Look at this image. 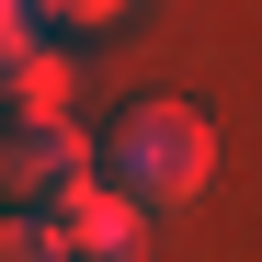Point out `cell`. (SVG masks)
Returning a JSON list of instances; mask_svg holds the SVG:
<instances>
[{
  "mask_svg": "<svg viewBox=\"0 0 262 262\" xmlns=\"http://www.w3.org/2000/svg\"><path fill=\"white\" fill-rule=\"evenodd\" d=\"M103 183H125L148 216H183V205H205V183H216V137H205V114L194 103H125L114 114V137H103Z\"/></svg>",
  "mask_w": 262,
  "mask_h": 262,
  "instance_id": "cell-1",
  "label": "cell"
},
{
  "mask_svg": "<svg viewBox=\"0 0 262 262\" xmlns=\"http://www.w3.org/2000/svg\"><path fill=\"white\" fill-rule=\"evenodd\" d=\"M92 171L103 148L80 137V114H0V205H57Z\"/></svg>",
  "mask_w": 262,
  "mask_h": 262,
  "instance_id": "cell-2",
  "label": "cell"
},
{
  "mask_svg": "<svg viewBox=\"0 0 262 262\" xmlns=\"http://www.w3.org/2000/svg\"><path fill=\"white\" fill-rule=\"evenodd\" d=\"M46 228H57V251L69 262H137V239H148V205L125 194V183H69L57 205H46Z\"/></svg>",
  "mask_w": 262,
  "mask_h": 262,
  "instance_id": "cell-3",
  "label": "cell"
},
{
  "mask_svg": "<svg viewBox=\"0 0 262 262\" xmlns=\"http://www.w3.org/2000/svg\"><path fill=\"white\" fill-rule=\"evenodd\" d=\"M69 103H80V57L57 46V34H46L23 69H0V114H69Z\"/></svg>",
  "mask_w": 262,
  "mask_h": 262,
  "instance_id": "cell-4",
  "label": "cell"
},
{
  "mask_svg": "<svg viewBox=\"0 0 262 262\" xmlns=\"http://www.w3.org/2000/svg\"><path fill=\"white\" fill-rule=\"evenodd\" d=\"M0 262H69L57 228H46V205H12V216H0Z\"/></svg>",
  "mask_w": 262,
  "mask_h": 262,
  "instance_id": "cell-5",
  "label": "cell"
},
{
  "mask_svg": "<svg viewBox=\"0 0 262 262\" xmlns=\"http://www.w3.org/2000/svg\"><path fill=\"white\" fill-rule=\"evenodd\" d=\"M34 46H46V23H34V0H0V69H23Z\"/></svg>",
  "mask_w": 262,
  "mask_h": 262,
  "instance_id": "cell-6",
  "label": "cell"
},
{
  "mask_svg": "<svg viewBox=\"0 0 262 262\" xmlns=\"http://www.w3.org/2000/svg\"><path fill=\"white\" fill-rule=\"evenodd\" d=\"M114 12H137V0H34V23H46V34H57V23L92 34V23H114Z\"/></svg>",
  "mask_w": 262,
  "mask_h": 262,
  "instance_id": "cell-7",
  "label": "cell"
}]
</instances>
